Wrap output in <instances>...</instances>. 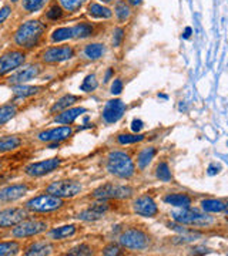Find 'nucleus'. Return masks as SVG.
<instances>
[{"mask_svg": "<svg viewBox=\"0 0 228 256\" xmlns=\"http://www.w3.org/2000/svg\"><path fill=\"white\" fill-rule=\"evenodd\" d=\"M45 24L40 23L39 20H29L26 23L19 26V29L14 33V43L22 48H33L36 47L45 33Z\"/></svg>", "mask_w": 228, "mask_h": 256, "instance_id": "nucleus-1", "label": "nucleus"}, {"mask_svg": "<svg viewBox=\"0 0 228 256\" xmlns=\"http://www.w3.org/2000/svg\"><path fill=\"white\" fill-rule=\"evenodd\" d=\"M107 171L117 178L127 179L134 175V164L128 154L112 151L107 157Z\"/></svg>", "mask_w": 228, "mask_h": 256, "instance_id": "nucleus-2", "label": "nucleus"}, {"mask_svg": "<svg viewBox=\"0 0 228 256\" xmlns=\"http://www.w3.org/2000/svg\"><path fill=\"white\" fill-rule=\"evenodd\" d=\"M63 205H64L63 199L47 192V194L29 199L26 202L24 208L30 212H34V213H47V212H53V211L63 208Z\"/></svg>", "mask_w": 228, "mask_h": 256, "instance_id": "nucleus-3", "label": "nucleus"}, {"mask_svg": "<svg viewBox=\"0 0 228 256\" xmlns=\"http://www.w3.org/2000/svg\"><path fill=\"white\" fill-rule=\"evenodd\" d=\"M131 195H133V189L130 186L107 182L96 188L91 194V198L97 201H109V199H127Z\"/></svg>", "mask_w": 228, "mask_h": 256, "instance_id": "nucleus-4", "label": "nucleus"}, {"mask_svg": "<svg viewBox=\"0 0 228 256\" xmlns=\"http://www.w3.org/2000/svg\"><path fill=\"white\" fill-rule=\"evenodd\" d=\"M118 242L123 248L140 251V249H146L150 245V236L141 229L130 228V229H125L124 232L118 236Z\"/></svg>", "mask_w": 228, "mask_h": 256, "instance_id": "nucleus-5", "label": "nucleus"}, {"mask_svg": "<svg viewBox=\"0 0 228 256\" xmlns=\"http://www.w3.org/2000/svg\"><path fill=\"white\" fill-rule=\"evenodd\" d=\"M47 223L45 221H39V219H24L20 223H17L13 229H11V236L16 239H24V238H30L36 236L47 231Z\"/></svg>", "mask_w": 228, "mask_h": 256, "instance_id": "nucleus-6", "label": "nucleus"}, {"mask_svg": "<svg viewBox=\"0 0 228 256\" xmlns=\"http://www.w3.org/2000/svg\"><path fill=\"white\" fill-rule=\"evenodd\" d=\"M83 186L77 181H71V179H63V181H56L52 182L50 185L46 188V191L49 194H53L58 198L67 199L77 197L81 192Z\"/></svg>", "mask_w": 228, "mask_h": 256, "instance_id": "nucleus-7", "label": "nucleus"}, {"mask_svg": "<svg viewBox=\"0 0 228 256\" xmlns=\"http://www.w3.org/2000/svg\"><path fill=\"white\" fill-rule=\"evenodd\" d=\"M174 221L178 223H185V225H195V226H207L213 223V218L203 215L197 211L190 210V208H182L181 211H174L172 213Z\"/></svg>", "mask_w": 228, "mask_h": 256, "instance_id": "nucleus-8", "label": "nucleus"}, {"mask_svg": "<svg viewBox=\"0 0 228 256\" xmlns=\"http://www.w3.org/2000/svg\"><path fill=\"white\" fill-rule=\"evenodd\" d=\"M61 164L60 158H49V160H43V161H37V163L29 164L24 168V174L32 176V178H39L43 175L50 174L55 170H57Z\"/></svg>", "mask_w": 228, "mask_h": 256, "instance_id": "nucleus-9", "label": "nucleus"}, {"mask_svg": "<svg viewBox=\"0 0 228 256\" xmlns=\"http://www.w3.org/2000/svg\"><path fill=\"white\" fill-rule=\"evenodd\" d=\"M24 53L20 50H10L0 57V77L14 71L24 63Z\"/></svg>", "mask_w": 228, "mask_h": 256, "instance_id": "nucleus-10", "label": "nucleus"}, {"mask_svg": "<svg viewBox=\"0 0 228 256\" xmlns=\"http://www.w3.org/2000/svg\"><path fill=\"white\" fill-rule=\"evenodd\" d=\"M71 135H73V128L70 126H63V127L49 128L45 131H40L37 134V140L46 144H52V142H61L68 140Z\"/></svg>", "mask_w": 228, "mask_h": 256, "instance_id": "nucleus-11", "label": "nucleus"}, {"mask_svg": "<svg viewBox=\"0 0 228 256\" xmlns=\"http://www.w3.org/2000/svg\"><path fill=\"white\" fill-rule=\"evenodd\" d=\"M74 57V50L71 46H58V47H50L47 48L42 60L47 63V64H53V63H63L67 61L70 58Z\"/></svg>", "mask_w": 228, "mask_h": 256, "instance_id": "nucleus-12", "label": "nucleus"}, {"mask_svg": "<svg viewBox=\"0 0 228 256\" xmlns=\"http://www.w3.org/2000/svg\"><path fill=\"white\" fill-rule=\"evenodd\" d=\"M27 218V210L26 208H7L0 211V228H10L16 226Z\"/></svg>", "mask_w": 228, "mask_h": 256, "instance_id": "nucleus-13", "label": "nucleus"}, {"mask_svg": "<svg viewBox=\"0 0 228 256\" xmlns=\"http://www.w3.org/2000/svg\"><path fill=\"white\" fill-rule=\"evenodd\" d=\"M124 113L125 104L121 100L115 98V100H110V101L106 103L104 108H103L102 117L107 124H114V123H117L123 117Z\"/></svg>", "mask_w": 228, "mask_h": 256, "instance_id": "nucleus-14", "label": "nucleus"}, {"mask_svg": "<svg viewBox=\"0 0 228 256\" xmlns=\"http://www.w3.org/2000/svg\"><path fill=\"white\" fill-rule=\"evenodd\" d=\"M133 210L136 213L146 216V218H154L159 213V207L154 202V199L148 195H143L133 202Z\"/></svg>", "mask_w": 228, "mask_h": 256, "instance_id": "nucleus-15", "label": "nucleus"}, {"mask_svg": "<svg viewBox=\"0 0 228 256\" xmlns=\"http://www.w3.org/2000/svg\"><path fill=\"white\" fill-rule=\"evenodd\" d=\"M29 192L27 184H13L0 189V202H14L23 198Z\"/></svg>", "mask_w": 228, "mask_h": 256, "instance_id": "nucleus-16", "label": "nucleus"}, {"mask_svg": "<svg viewBox=\"0 0 228 256\" xmlns=\"http://www.w3.org/2000/svg\"><path fill=\"white\" fill-rule=\"evenodd\" d=\"M40 71H42V69H40L37 64H34V66H27V67H24V69H20L19 71H16L14 74H11L10 77H9V84H11V85L24 84V83L30 82V80L36 79V77L40 74Z\"/></svg>", "mask_w": 228, "mask_h": 256, "instance_id": "nucleus-17", "label": "nucleus"}, {"mask_svg": "<svg viewBox=\"0 0 228 256\" xmlns=\"http://www.w3.org/2000/svg\"><path fill=\"white\" fill-rule=\"evenodd\" d=\"M107 211H109V205L104 204V201H102L99 204H94V205L86 208L84 211H81L79 215H77V218H79L80 221L84 222L99 221V219H102L103 216L106 215Z\"/></svg>", "mask_w": 228, "mask_h": 256, "instance_id": "nucleus-18", "label": "nucleus"}, {"mask_svg": "<svg viewBox=\"0 0 228 256\" xmlns=\"http://www.w3.org/2000/svg\"><path fill=\"white\" fill-rule=\"evenodd\" d=\"M86 111H87V108H84V107H70L67 110H63V111L57 113L55 121L58 123V124L70 126V124H73V123H74L83 113H86Z\"/></svg>", "mask_w": 228, "mask_h": 256, "instance_id": "nucleus-19", "label": "nucleus"}, {"mask_svg": "<svg viewBox=\"0 0 228 256\" xmlns=\"http://www.w3.org/2000/svg\"><path fill=\"white\" fill-rule=\"evenodd\" d=\"M55 251V246L50 244V242H34L32 244L29 248H26L24 251V255L27 256H45V255H50L53 254Z\"/></svg>", "mask_w": 228, "mask_h": 256, "instance_id": "nucleus-20", "label": "nucleus"}, {"mask_svg": "<svg viewBox=\"0 0 228 256\" xmlns=\"http://www.w3.org/2000/svg\"><path fill=\"white\" fill-rule=\"evenodd\" d=\"M76 232H77V226L70 223V225H63V226L52 229L49 232V238L52 241H63V239H67L70 236H73Z\"/></svg>", "mask_w": 228, "mask_h": 256, "instance_id": "nucleus-21", "label": "nucleus"}, {"mask_svg": "<svg viewBox=\"0 0 228 256\" xmlns=\"http://www.w3.org/2000/svg\"><path fill=\"white\" fill-rule=\"evenodd\" d=\"M80 101V97L79 95H74V94H66V95H63V97H60L58 100H57L55 104L52 105V108H50V111L52 113H60V111H63V110H67L70 107H73V105L76 104V103H79Z\"/></svg>", "mask_w": 228, "mask_h": 256, "instance_id": "nucleus-22", "label": "nucleus"}, {"mask_svg": "<svg viewBox=\"0 0 228 256\" xmlns=\"http://www.w3.org/2000/svg\"><path fill=\"white\" fill-rule=\"evenodd\" d=\"M22 144V138L17 137V135H4V137H0V154L14 151V150H17Z\"/></svg>", "mask_w": 228, "mask_h": 256, "instance_id": "nucleus-23", "label": "nucleus"}, {"mask_svg": "<svg viewBox=\"0 0 228 256\" xmlns=\"http://www.w3.org/2000/svg\"><path fill=\"white\" fill-rule=\"evenodd\" d=\"M164 202L175 207V208H190L191 198L187 194H170V195L164 197Z\"/></svg>", "mask_w": 228, "mask_h": 256, "instance_id": "nucleus-24", "label": "nucleus"}, {"mask_svg": "<svg viewBox=\"0 0 228 256\" xmlns=\"http://www.w3.org/2000/svg\"><path fill=\"white\" fill-rule=\"evenodd\" d=\"M87 12L94 19H110L113 16V12L100 3H90L87 7Z\"/></svg>", "mask_w": 228, "mask_h": 256, "instance_id": "nucleus-25", "label": "nucleus"}, {"mask_svg": "<svg viewBox=\"0 0 228 256\" xmlns=\"http://www.w3.org/2000/svg\"><path fill=\"white\" fill-rule=\"evenodd\" d=\"M42 90V87L39 85H26V84H19L14 85L13 88V94L17 98H26V97H32L34 94H37Z\"/></svg>", "mask_w": 228, "mask_h": 256, "instance_id": "nucleus-26", "label": "nucleus"}, {"mask_svg": "<svg viewBox=\"0 0 228 256\" xmlns=\"http://www.w3.org/2000/svg\"><path fill=\"white\" fill-rule=\"evenodd\" d=\"M156 152H157V150L154 147H147V148H144L143 151L140 152L138 157H137V165H138V168L144 170L148 164L151 163V160L154 158Z\"/></svg>", "mask_w": 228, "mask_h": 256, "instance_id": "nucleus-27", "label": "nucleus"}, {"mask_svg": "<svg viewBox=\"0 0 228 256\" xmlns=\"http://www.w3.org/2000/svg\"><path fill=\"white\" fill-rule=\"evenodd\" d=\"M106 48L100 43H91V44H87L86 48H84V56L90 60H99V58L103 57Z\"/></svg>", "mask_w": 228, "mask_h": 256, "instance_id": "nucleus-28", "label": "nucleus"}, {"mask_svg": "<svg viewBox=\"0 0 228 256\" xmlns=\"http://www.w3.org/2000/svg\"><path fill=\"white\" fill-rule=\"evenodd\" d=\"M16 113H17V107L14 104L0 105V127L9 123L16 116Z\"/></svg>", "mask_w": 228, "mask_h": 256, "instance_id": "nucleus-29", "label": "nucleus"}, {"mask_svg": "<svg viewBox=\"0 0 228 256\" xmlns=\"http://www.w3.org/2000/svg\"><path fill=\"white\" fill-rule=\"evenodd\" d=\"M201 207H203V210L205 212L216 213V212H223V211L226 210V202H223L220 199H204L201 202Z\"/></svg>", "mask_w": 228, "mask_h": 256, "instance_id": "nucleus-30", "label": "nucleus"}, {"mask_svg": "<svg viewBox=\"0 0 228 256\" xmlns=\"http://www.w3.org/2000/svg\"><path fill=\"white\" fill-rule=\"evenodd\" d=\"M114 14L120 22H125L130 17V7L125 0H117L114 4Z\"/></svg>", "mask_w": 228, "mask_h": 256, "instance_id": "nucleus-31", "label": "nucleus"}, {"mask_svg": "<svg viewBox=\"0 0 228 256\" xmlns=\"http://www.w3.org/2000/svg\"><path fill=\"white\" fill-rule=\"evenodd\" d=\"M20 252V244L16 241L0 242V256L17 255Z\"/></svg>", "mask_w": 228, "mask_h": 256, "instance_id": "nucleus-32", "label": "nucleus"}, {"mask_svg": "<svg viewBox=\"0 0 228 256\" xmlns=\"http://www.w3.org/2000/svg\"><path fill=\"white\" fill-rule=\"evenodd\" d=\"M71 29L74 39H87L93 36V26L90 23H79Z\"/></svg>", "mask_w": 228, "mask_h": 256, "instance_id": "nucleus-33", "label": "nucleus"}, {"mask_svg": "<svg viewBox=\"0 0 228 256\" xmlns=\"http://www.w3.org/2000/svg\"><path fill=\"white\" fill-rule=\"evenodd\" d=\"M68 39H73V29L71 27H58L52 33V42H55V43L64 42Z\"/></svg>", "mask_w": 228, "mask_h": 256, "instance_id": "nucleus-34", "label": "nucleus"}, {"mask_svg": "<svg viewBox=\"0 0 228 256\" xmlns=\"http://www.w3.org/2000/svg\"><path fill=\"white\" fill-rule=\"evenodd\" d=\"M146 135L143 134H118L117 135V142L120 145H127V144H136V142H140V141L144 140Z\"/></svg>", "mask_w": 228, "mask_h": 256, "instance_id": "nucleus-35", "label": "nucleus"}, {"mask_svg": "<svg viewBox=\"0 0 228 256\" xmlns=\"http://www.w3.org/2000/svg\"><path fill=\"white\" fill-rule=\"evenodd\" d=\"M156 175H157V178H159L160 181H164V182H170L171 179H172L170 167H169V164L164 163V161L157 165V168H156Z\"/></svg>", "mask_w": 228, "mask_h": 256, "instance_id": "nucleus-36", "label": "nucleus"}, {"mask_svg": "<svg viewBox=\"0 0 228 256\" xmlns=\"http://www.w3.org/2000/svg\"><path fill=\"white\" fill-rule=\"evenodd\" d=\"M46 3H47V0H23L22 6L27 13H34L43 9Z\"/></svg>", "mask_w": 228, "mask_h": 256, "instance_id": "nucleus-37", "label": "nucleus"}, {"mask_svg": "<svg viewBox=\"0 0 228 256\" xmlns=\"http://www.w3.org/2000/svg\"><path fill=\"white\" fill-rule=\"evenodd\" d=\"M97 85H99V83L96 80V76L94 74H89V76L84 77V80H83L81 85H80V90L84 91V93H91V91H94L97 88Z\"/></svg>", "mask_w": 228, "mask_h": 256, "instance_id": "nucleus-38", "label": "nucleus"}, {"mask_svg": "<svg viewBox=\"0 0 228 256\" xmlns=\"http://www.w3.org/2000/svg\"><path fill=\"white\" fill-rule=\"evenodd\" d=\"M60 1V6L66 10V12H77L80 7L84 4L86 0H58Z\"/></svg>", "mask_w": 228, "mask_h": 256, "instance_id": "nucleus-39", "label": "nucleus"}, {"mask_svg": "<svg viewBox=\"0 0 228 256\" xmlns=\"http://www.w3.org/2000/svg\"><path fill=\"white\" fill-rule=\"evenodd\" d=\"M67 255L87 256V255H93V251H91V248L89 246V245L81 244V245H77V246H74V248H71V249L68 251Z\"/></svg>", "mask_w": 228, "mask_h": 256, "instance_id": "nucleus-40", "label": "nucleus"}, {"mask_svg": "<svg viewBox=\"0 0 228 256\" xmlns=\"http://www.w3.org/2000/svg\"><path fill=\"white\" fill-rule=\"evenodd\" d=\"M61 16H63V7L58 6V4H53V6L46 12V17H47L49 20H58V19H61Z\"/></svg>", "mask_w": 228, "mask_h": 256, "instance_id": "nucleus-41", "label": "nucleus"}, {"mask_svg": "<svg viewBox=\"0 0 228 256\" xmlns=\"http://www.w3.org/2000/svg\"><path fill=\"white\" fill-rule=\"evenodd\" d=\"M124 29L123 27H117L115 30H114L113 33V46L114 47H118L121 44V42H123V39H124Z\"/></svg>", "mask_w": 228, "mask_h": 256, "instance_id": "nucleus-42", "label": "nucleus"}, {"mask_svg": "<svg viewBox=\"0 0 228 256\" xmlns=\"http://www.w3.org/2000/svg\"><path fill=\"white\" fill-rule=\"evenodd\" d=\"M121 254V249H120V246H117V245H109V246H106L104 249H103V255H107V256H117Z\"/></svg>", "mask_w": 228, "mask_h": 256, "instance_id": "nucleus-43", "label": "nucleus"}, {"mask_svg": "<svg viewBox=\"0 0 228 256\" xmlns=\"http://www.w3.org/2000/svg\"><path fill=\"white\" fill-rule=\"evenodd\" d=\"M123 82L120 80V79H115L113 82V84H112V94L113 95H118V94H121V91H123Z\"/></svg>", "mask_w": 228, "mask_h": 256, "instance_id": "nucleus-44", "label": "nucleus"}, {"mask_svg": "<svg viewBox=\"0 0 228 256\" xmlns=\"http://www.w3.org/2000/svg\"><path fill=\"white\" fill-rule=\"evenodd\" d=\"M10 13H11L10 6H4V7H1V9H0V23H3V22L10 16Z\"/></svg>", "mask_w": 228, "mask_h": 256, "instance_id": "nucleus-45", "label": "nucleus"}, {"mask_svg": "<svg viewBox=\"0 0 228 256\" xmlns=\"http://www.w3.org/2000/svg\"><path fill=\"white\" fill-rule=\"evenodd\" d=\"M131 129H133L134 132H140V131L143 129V121H141V120H133V123H131Z\"/></svg>", "mask_w": 228, "mask_h": 256, "instance_id": "nucleus-46", "label": "nucleus"}, {"mask_svg": "<svg viewBox=\"0 0 228 256\" xmlns=\"http://www.w3.org/2000/svg\"><path fill=\"white\" fill-rule=\"evenodd\" d=\"M220 170H221V167H218V165H214V164H211L210 167H208V175H216L220 172Z\"/></svg>", "mask_w": 228, "mask_h": 256, "instance_id": "nucleus-47", "label": "nucleus"}, {"mask_svg": "<svg viewBox=\"0 0 228 256\" xmlns=\"http://www.w3.org/2000/svg\"><path fill=\"white\" fill-rule=\"evenodd\" d=\"M113 76H114L113 69H107V71H106V76H104V80H103V82L107 83L109 80H110V79H112V77H113Z\"/></svg>", "mask_w": 228, "mask_h": 256, "instance_id": "nucleus-48", "label": "nucleus"}, {"mask_svg": "<svg viewBox=\"0 0 228 256\" xmlns=\"http://www.w3.org/2000/svg\"><path fill=\"white\" fill-rule=\"evenodd\" d=\"M193 254H207V249H204V248H195V249H193Z\"/></svg>", "mask_w": 228, "mask_h": 256, "instance_id": "nucleus-49", "label": "nucleus"}, {"mask_svg": "<svg viewBox=\"0 0 228 256\" xmlns=\"http://www.w3.org/2000/svg\"><path fill=\"white\" fill-rule=\"evenodd\" d=\"M131 6H138V4H141V1L143 0H127Z\"/></svg>", "mask_w": 228, "mask_h": 256, "instance_id": "nucleus-50", "label": "nucleus"}, {"mask_svg": "<svg viewBox=\"0 0 228 256\" xmlns=\"http://www.w3.org/2000/svg\"><path fill=\"white\" fill-rule=\"evenodd\" d=\"M191 32H193V30H191V27H187V29H185V32H184V37H185V39H188L190 35H191Z\"/></svg>", "mask_w": 228, "mask_h": 256, "instance_id": "nucleus-51", "label": "nucleus"}, {"mask_svg": "<svg viewBox=\"0 0 228 256\" xmlns=\"http://www.w3.org/2000/svg\"><path fill=\"white\" fill-rule=\"evenodd\" d=\"M102 1H104V3H112L113 0H102Z\"/></svg>", "mask_w": 228, "mask_h": 256, "instance_id": "nucleus-52", "label": "nucleus"}, {"mask_svg": "<svg viewBox=\"0 0 228 256\" xmlns=\"http://www.w3.org/2000/svg\"><path fill=\"white\" fill-rule=\"evenodd\" d=\"M224 211H226V212L228 213V204H226V210H224Z\"/></svg>", "mask_w": 228, "mask_h": 256, "instance_id": "nucleus-53", "label": "nucleus"}, {"mask_svg": "<svg viewBox=\"0 0 228 256\" xmlns=\"http://www.w3.org/2000/svg\"><path fill=\"white\" fill-rule=\"evenodd\" d=\"M11 1H13V3H16V1H19V0H11Z\"/></svg>", "mask_w": 228, "mask_h": 256, "instance_id": "nucleus-54", "label": "nucleus"}, {"mask_svg": "<svg viewBox=\"0 0 228 256\" xmlns=\"http://www.w3.org/2000/svg\"><path fill=\"white\" fill-rule=\"evenodd\" d=\"M0 165H1V163H0Z\"/></svg>", "mask_w": 228, "mask_h": 256, "instance_id": "nucleus-55", "label": "nucleus"}]
</instances>
